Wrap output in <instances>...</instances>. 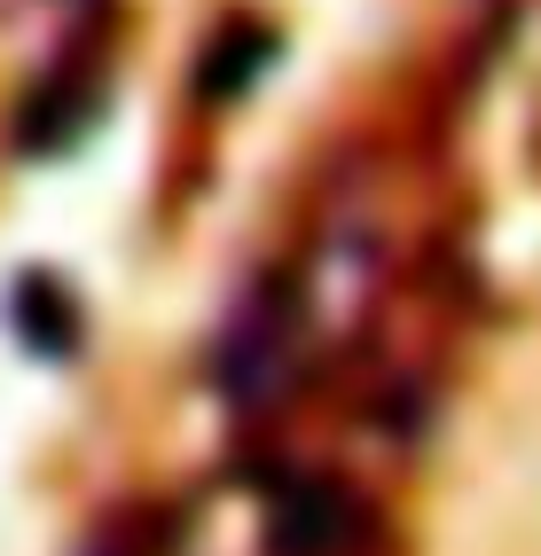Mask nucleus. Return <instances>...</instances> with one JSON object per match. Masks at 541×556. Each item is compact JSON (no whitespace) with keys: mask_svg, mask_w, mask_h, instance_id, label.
<instances>
[{"mask_svg":"<svg viewBox=\"0 0 541 556\" xmlns=\"http://www.w3.org/2000/svg\"><path fill=\"white\" fill-rule=\"evenodd\" d=\"M16 338L32 345V353H48V361H63L71 345H79V306H71V290L63 282H48V275H32V282H16Z\"/></svg>","mask_w":541,"mask_h":556,"instance_id":"7ed1b4c3","label":"nucleus"},{"mask_svg":"<svg viewBox=\"0 0 541 556\" xmlns=\"http://www.w3.org/2000/svg\"><path fill=\"white\" fill-rule=\"evenodd\" d=\"M361 533V509L338 478H291L275 494V517H267V548L275 556H345Z\"/></svg>","mask_w":541,"mask_h":556,"instance_id":"f257e3e1","label":"nucleus"},{"mask_svg":"<svg viewBox=\"0 0 541 556\" xmlns=\"http://www.w3.org/2000/svg\"><path fill=\"white\" fill-rule=\"evenodd\" d=\"M291 329H299L291 290H260V299L236 314V338H228V353H221V377H228L236 400H260V392L282 377V361H291Z\"/></svg>","mask_w":541,"mask_h":556,"instance_id":"f03ea898","label":"nucleus"},{"mask_svg":"<svg viewBox=\"0 0 541 556\" xmlns=\"http://www.w3.org/2000/svg\"><path fill=\"white\" fill-rule=\"evenodd\" d=\"M267 55H275V31H267V24H228L221 48L204 55V94H236V87H251Z\"/></svg>","mask_w":541,"mask_h":556,"instance_id":"20e7f679","label":"nucleus"}]
</instances>
